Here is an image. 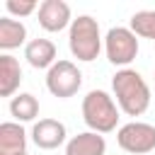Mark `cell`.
I'll use <instances>...</instances> for the list:
<instances>
[{
    "label": "cell",
    "instance_id": "obj_1",
    "mask_svg": "<svg viewBox=\"0 0 155 155\" xmlns=\"http://www.w3.org/2000/svg\"><path fill=\"white\" fill-rule=\"evenodd\" d=\"M111 90L119 109L126 116H140L150 107V87L145 78L133 68H121L111 78Z\"/></svg>",
    "mask_w": 155,
    "mask_h": 155
},
{
    "label": "cell",
    "instance_id": "obj_2",
    "mask_svg": "<svg viewBox=\"0 0 155 155\" xmlns=\"http://www.w3.org/2000/svg\"><path fill=\"white\" fill-rule=\"evenodd\" d=\"M82 121L94 133H111L119 126V104L104 90H90L82 97Z\"/></svg>",
    "mask_w": 155,
    "mask_h": 155
},
{
    "label": "cell",
    "instance_id": "obj_3",
    "mask_svg": "<svg viewBox=\"0 0 155 155\" xmlns=\"http://www.w3.org/2000/svg\"><path fill=\"white\" fill-rule=\"evenodd\" d=\"M68 48H70L73 58H78L82 63H90L99 56L102 34H99V24L94 17L80 15L78 19H73V24L68 29Z\"/></svg>",
    "mask_w": 155,
    "mask_h": 155
},
{
    "label": "cell",
    "instance_id": "obj_4",
    "mask_svg": "<svg viewBox=\"0 0 155 155\" xmlns=\"http://www.w3.org/2000/svg\"><path fill=\"white\" fill-rule=\"evenodd\" d=\"M46 87L53 97L68 99L82 87V73L73 61H56L46 73Z\"/></svg>",
    "mask_w": 155,
    "mask_h": 155
},
{
    "label": "cell",
    "instance_id": "obj_5",
    "mask_svg": "<svg viewBox=\"0 0 155 155\" xmlns=\"http://www.w3.org/2000/svg\"><path fill=\"white\" fill-rule=\"evenodd\" d=\"M104 53L109 63L126 68L138 56V36L131 31V27H111L104 36Z\"/></svg>",
    "mask_w": 155,
    "mask_h": 155
},
{
    "label": "cell",
    "instance_id": "obj_6",
    "mask_svg": "<svg viewBox=\"0 0 155 155\" xmlns=\"http://www.w3.org/2000/svg\"><path fill=\"white\" fill-rule=\"evenodd\" d=\"M116 143L131 155H145L155 150V126L145 121H128L116 131Z\"/></svg>",
    "mask_w": 155,
    "mask_h": 155
},
{
    "label": "cell",
    "instance_id": "obj_7",
    "mask_svg": "<svg viewBox=\"0 0 155 155\" xmlns=\"http://www.w3.org/2000/svg\"><path fill=\"white\" fill-rule=\"evenodd\" d=\"M73 24V17H70V5L63 2V0H44L39 5V27L56 34V31H63L65 27Z\"/></svg>",
    "mask_w": 155,
    "mask_h": 155
},
{
    "label": "cell",
    "instance_id": "obj_8",
    "mask_svg": "<svg viewBox=\"0 0 155 155\" xmlns=\"http://www.w3.org/2000/svg\"><path fill=\"white\" fill-rule=\"evenodd\" d=\"M65 126L58 119H39L31 126V140L41 150H56L65 143Z\"/></svg>",
    "mask_w": 155,
    "mask_h": 155
},
{
    "label": "cell",
    "instance_id": "obj_9",
    "mask_svg": "<svg viewBox=\"0 0 155 155\" xmlns=\"http://www.w3.org/2000/svg\"><path fill=\"white\" fill-rule=\"evenodd\" d=\"M0 155H27V131L22 124H0Z\"/></svg>",
    "mask_w": 155,
    "mask_h": 155
},
{
    "label": "cell",
    "instance_id": "obj_10",
    "mask_svg": "<svg viewBox=\"0 0 155 155\" xmlns=\"http://www.w3.org/2000/svg\"><path fill=\"white\" fill-rule=\"evenodd\" d=\"M56 44L51 41V39H31V41H27V46H24V58H27V63L31 65V68H36V70H41V68H51L58 58H56Z\"/></svg>",
    "mask_w": 155,
    "mask_h": 155
},
{
    "label": "cell",
    "instance_id": "obj_11",
    "mask_svg": "<svg viewBox=\"0 0 155 155\" xmlns=\"http://www.w3.org/2000/svg\"><path fill=\"white\" fill-rule=\"evenodd\" d=\"M107 153V140L102 133L85 131L73 136L65 143V155H104Z\"/></svg>",
    "mask_w": 155,
    "mask_h": 155
},
{
    "label": "cell",
    "instance_id": "obj_12",
    "mask_svg": "<svg viewBox=\"0 0 155 155\" xmlns=\"http://www.w3.org/2000/svg\"><path fill=\"white\" fill-rule=\"evenodd\" d=\"M22 82V68L19 61L10 53L0 56V97H12L19 90Z\"/></svg>",
    "mask_w": 155,
    "mask_h": 155
},
{
    "label": "cell",
    "instance_id": "obj_13",
    "mask_svg": "<svg viewBox=\"0 0 155 155\" xmlns=\"http://www.w3.org/2000/svg\"><path fill=\"white\" fill-rule=\"evenodd\" d=\"M27 41V27L15 17H0V48L12 51Z\"/></svg>",
    "mask_w": 155,
    "mask_h": 155
},
{
    "label": "cell",
    "instance_id": "obj_14",
    "mask_svg": "<svg viewBox=\"0 0 155 155\" xmlns=\"http://www.w3.org/2000/svg\"><path fill=\"white\" fill-rule=\"evenodd\" d=\"M10 114L15 116L17 124H27L34 121L39 116V99L31 92H19L10 99Z\"/></svg>",
    "mask_w": 155,
    "mask_h": 155
},
{
    "label": "cell",
    "instance_id": "obj_15",
    "mask_svg": "<svg viewBox=\"0 0 155 155\" xmlns=\"http://www.w3.org/2000/svg\"><path fill=\"white\" fill-rule=\"evenodd\" d=\"M131 31L140 39L155 41V10H140L131 17Z\"/></svg>",
    "mask_w": 155,
    "mask_h": 155
},
{
    "label": "cell",
    "instance_id": "obj_16",
    "mask_svg": "<svg viewBox=\"0 0 155 155\" xmlns=\"http://www.w3.org/2000/svg\"><path fill=\"white\" fill-rule=\"evenodd\" d=\"M5 7H7V12L12 17H27L31 12H39V5L34 0H7Z\"/></svg>",
    "mask_w": 155,
    "mask_h": 155
}]
</instances>
